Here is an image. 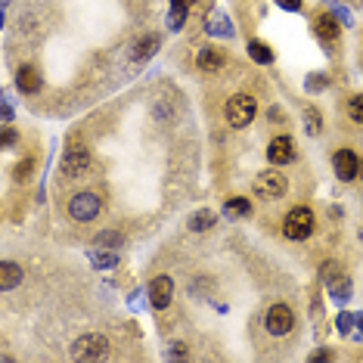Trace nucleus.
Returning <instances> with one entry per match:
<instances>
[{
  "mask_svg": "<svg viewBox=\"0 0 363 363\" xmlns=\"http://www.w3.org/2000/svg\"><path fill=\"white\" fill-rule=\"evenodd\" d=\"M255 112H258V103H255V96L252 94H236V96H230V103H227V121L233 128H245L249 121L255 118Z\"/></svg>",
  "mask_w": 363,
  "mask_h": 363,
  "instance_id": "2",
  "label": "nucleus"
},
{
  "mask_svg": "<svg viewBox=\"0 0 363 363\" xmlns=\"http://www.w3.org/2000/svg\"><path fill=\"white\" fill-rule=\"evenodd\" d=\"M186 13H189V0H171V28L184 26Z\"/></svg>",
  "mask_w": 363,
  "mask_h": 363,
  "instance_id": "18",
  "label": "nucleus"
},
{
  "mask_svg": "<svg viewBox=\"0 0 363 363\" xmlns=\"http://www.w3.org/2000/svg\"><path fill=\"white\" fill-rule=\"evenodd\" d=\"M220 65H224V56H220L218 50H211V47H208V50H202V53H199V69H205V72H218Z\"/></svg>",
  "mask_w": 363,
  "mask_h": 363,
  "instance_id": "15",
  "label": "nucleus"
},
{
  "mask_svg": "<svg viewBox=\"0 0 363 363\" xmlns=\"http://www.w3.org/2000/svg\"><path fill=\"white\" fill-rule=\"evenodd\" d=\"M267 159L274 164H289L295 159V140L292 137H277L267 146Z\"/></svg>",
  "mask_w": 363,
  "mask_h": 363,
  "instance_id": "10",
  "label": "nucleus"
},
{
  "mask_svg": "<svg viewBox=\"0 0 363 363\" xmlns=\"http://www.w3.org/2000/svg\"><path fill=\"white\" fill-rule=\"evenodd\" d=\"M16 84H19L22 94H38L40 90V75L35 65H22L19 75H16Z\"/></svg>",
  "mask_w": 363,
  "mask_h": 363,
  "instance_id": "11",
  "label": "nucleus"
},
{
  "mask_svg": "<svg viewBox=\"0 0 363 363\" xmlns=\"http://www.w3.org/2000/svg\"><path fill=\"white\" fill-rule=\"evenodd\" d=\"M348 115H351V121H357V125H363V94H360V96H351V103H348Z\"/></svg>",
  "mask_w": 363,
  "mask_h": 363,
  "instance_id": "20",
  "label": "nucleus"
},
{
  "mask_svg": "<svg viewBox=\"0 0 363 363\" xmlns=\"http://www.w3.org/2000/svg\"><path fill=\"white\" fill-rule=\"evenodd\" d=\"M31 164H35V159H26V162H19V164H16V177H19V180L31 177Z\"/></svg>",
  "mask_w": 363,
  "mask_h": 363,
  "instance_id": "21",
  "label": "nucleus"
},
{
  "mask_svg": "<svg viewBox=\"0 0 363 363\" xmlns=\"http://www.w3.org/2000/svg\"><path fill=\"white\" fill-rule=\"evenodd\" d=\"M224 214L227 218H245V214H252V202L249 199H227Z\"/></svg>",
  "mask_w": 363,
  "mask_h": 363,
  "instance_id": "16",
  "label": "nucleus"
},
{
  "mask_svg": "<svg viewBox=\"0 0 363 363\" xmlns=\"http://www.w3.org/2000/svg\"><path fill=\"white\" fill-rule=\"evenodd\" d=\"M13 140H16V134H13L10 128H6V130H4V146H13Z\"/></svg>",
  "mask_w": 363,
  "mask_h": 363,
  "instance_id": "24",
  "label": "nucleus"
},
{
  "mask_svg": "<svg viewBox=\"0 0 363 363\" xmlns=\"http://www.w3.org/2000/svg\"><path fill=\"white\" fill-rule=\"evenodd\" d=\"M90 258H94V264H103V267H115V255H100V252H94Z\"/></svg>",
  "mask_w": 363,
  "mask_h": 363,
  "instance_id": "22",
  "label": "nucleus"
},
{
  "mask_svg": "<svg viewBox=\"0 0 363 363\" xmlns=\"http://www.w3.org/2000/svg\"><path fill=\"white\" fill-rule=\"evenodd\" d=\"M283 10H289V13H295V10H301V0H277Z\"/></svg>",
  "mask_w": 363,
  "mask_h": 363,
  "instance_id": "23",
  "label": "nucleus"
},
{
  "mask_svg": "<svg viewBox=\"0 0 363 363\" xmlns=\"http://www.w3.org/2000/svg\"><path fill=\"white\" fill-rule=\"evenodd\" d=\"M357 177H360V180H363V162H360V171H357Z\"/></svg>",
  "mask_w": 363,
  "mask_h": 363,
  "instance_id": "26",
  "label": "nucleus"
},
{
  "mask_svg": "<svg viewBox=\"0 0 363 363\" xmlns=\"http://www.w3.org/2000/svg\"><path fill=\"white\" fill-rule=\"evenodd\" d=\"M283 233H286V239H295V242L308 239L313 233V211L311 208H292L283 220Z\"/></svg>",
  "mask_w": 363,
  "mask_h": 363,
  "instance_id": "1",
  "label": "nucleus"
},
{
  "mask_svg": "<svg viewBox=\"0 0 363 363\" xmlns=\"http://www.w3.org/2000/svg\"><path fill=\"white\" fill-rule=\"evenodd\" d=\"M100 208H103V205H100V196H96V193H78L75 199L69 202V214L75 220H81V224L94 220L96 214H100Z\"/></svg>",
  "mask_w": 363,
  "mask_h": 363,
  "instance_id": "4",
  "label": "nucleus"
},
{
  "mask_svg": "<svg viewBox=\"0 0 363 363\" xmlns=\"http://www.w3.org/2000/svg\"><path fill=\"white\" fill-rule=\"evenodd\" d=\"M249 56H252L255 62H261V65L274 62V50H270L264 40H252V44H249Z\"/></svg>",
  "mask_w": 363,
  "mask_h": 363,
  "instance_id": "14",
  "label": "nucleus"
},
{
  "mask_svg": "<svg viewBox=\"0 0 363 363\" xmlns=\"http://www.w3.org/2000/svg\"><path fill=\"white\" fill-rule=\"evenodd\" d=\"M0 270H4V277H0V289H4V292H10L16 283H22V267H19V264L6 261Z\"/></svg>",
  "mask_w": 363,
  "mask_h": 363,
  "instance_id": "12",
  "label": "nucleus"
},
{
  "mask_svg": "<svg viewBox=\"0 0 363 363\" xmlns=\"http://www.w3.org/2000/svg\"><path fill=\"white\" fill-rule=\"evenodd\" d=\"M106 338L103 335H81L75 342V348H72V354H75L78 360H96V357H106Z\"/></svg>",
  "mask_w": 363,
  "mask_h": 363,
  "instance_id": "6",
  "label": "nucleus"
},
{
  "mask_svg": "<svg viewBox=\"0 0 363 363\" xmlns=\"http://www.w3.org/2000/svg\"><path fill=\"white\" fill-rule=\"evenodd\" d=\"M333 168H335L338 180H354V177H357V171H360V159L351 150H338L333 155Z\"/></svg>",
  "mask_w": 363,
  "mask_h": 363,
  "instance_id": "7",
  "label": "nucleus"
},
{
  "mask_svg": "<svg viewBox=\"0 0 363 363\" xmlns=\"http://www.w3.org/2000/svg\"><path fill=\"white\" fill-rule=\"evenodd\" d=\"M171 295H174V283H171V277H155L150 283V301L155 311H164L171 304Z\"/></svg>",
  "mask_w": 363,
  "mask_h": 363,
  "instance_id": "8",
  "label": "nucleus"
},
{
  "mask_svg": "<svg viewBox=\"0 0 363 363\" xmlns=\"http://www.w3.org/2000/svg\"><path fill=\"white\" fill-rule=\"evenodd\" d=\"M155 47H159V38H155V35L140 38V40H137V47H134V60H146V56H152V53H155Z\"/></svg>",
  "mask_w": 363,
  "mask_h": 363,
  "instance_id": "17",
  "label": "nucleus"
},
{
  "mask_svg": "<svg viewBox=\"0 0 363 363\" xmlns=\"http://www.w3.org/2000/svg\"><path fill=\"white\" fill-rule=\"evenodd\" d=\"M264 326H267L270 335H286V333H292L295 317L286 304H274V308L267 311V317H264Z\"/></svg>",
  "mask_w": 363,
  "mask_h": 363,
  "instance_id": "5",
  "label": "nucleus"
},
{
  "mask_svg": "<svg viewBox=\"0 0 363 363\" xmlns=\"http://www.w3.org/2000/svg\"><path fill=\"white\" fill-rule=\"evenodd\" d=\"M286 177L279 174V171H264V174L255 177V193L261 196V199H279V196H286Z\"/></svg>",
  "mask_w": 363,
  "mask_h": 363,
  "instance_id": "3",
  "label": "nucleus"
},
{
  "mask_svg": "<svg viewBox=\"0 0 363 363\" xmlns=\"http://www.w3.org/2000/svg\"><path fill=\"white\" fill-rule=\"evenodd\" d=\"M208 227H214V211H199L189 220V230H208Z\"/></svg>",
  "mask_w": 363,
  "mask_h": 363,
  "instance_id": "19",
  "label": "nucleus"
},
{
  "mask_svg": "<svg viewBox=\"0 0 363 363\" xmlns=\"http://www.w3.org/2000/svg\"><path fill=\"white\" fill-rule=\"evenodd\" d=\"M317 35L333 44V40L338 38V22H335V16H320V19H317Z\"/></svg>",
  "mask_w": 363,
  "mask_h": 363,
  "instance_id": "13",
  "label": "nucleus"
},
{
  "mask_svg": "<svg viewBox=\"0 0 363 363\" xmlns=\"http://www.w3.org/2000/svg\"><path fill=\"white\" fill-rule=\"evenodd\" d=\"M87 168H90L87 150H81V146H72V150L65 152V159H62V171H65L69 177H81Z\"/></svg>",
  "mask_w": 363,
  "mask_h": 363,
  "instance_id": "9",
  "label": "nucleus"
},
{
  "mask_svg": "<svg viewBox=\"0 0 363 363\" xmlns=\"http://www.w3.org/2000/svg\"><path fill=\"white\" fill-rule=\"evenodd\" d=\"M329 357H333V354H329V351H317L311 360H329Z\"/></svg>",
  "mask_w": 363,
  "mask_h": 363,
  "instance_id": "25",
  "label": "nucleus"
}]
</instances>
